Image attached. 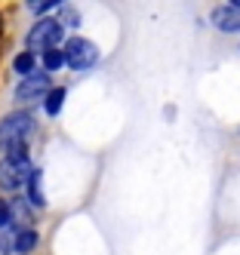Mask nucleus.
Wrapping results in <instances>:
<instances>
[{
  "instance_id": "13",
  "label": "nucleus",
  "mask_w": 240,
  "mask_h": 255,
  "mask_svg": "<svg viewBox=\"0 0 240 255\" xmlns=\"http://www.w3.org/2000/svg\"><path fill=\"white\" fill-rule=\"evenodd\" d=\"M12 225V212H9V203L0 200V228H9Z\"/></svg>"
},
{
  "instance_id": "6",
  "label": "nucleus",
  "mask_w": 240,
  "mask_h": 255,
  "mask_svg": "<svg viewBox=\"0 0 240 255\" xmlns=\"http://www.w3.org/2000/svg\"><path fill=\"white\" fill-rule=\"evenodd\" d=\"M219 31H240V9L234 6H219L213 9V19H210Z\"/></svg>"
},
{
  "instance_id": "8",
  "label": "nucleus",
  "mask_w": 240,
  "mask_h": 255,
  "mask_svg": "<svg viewBox=\"0 0 240 255\" xmlns=\"http://www.w3.org/2000/svg\"><path fill=\"white\" fill-rule=\"evenodd\" d=\"M25 185H28V200H31V203H34L37 209H40V206L46 203L43 188H40V169H31V175H28V181H25Z\"/></svg>"
},
{
  "instance_id": "12",
  "label": "nucleus",
  "mask_w": 240,
  "mask_h": 255,
  "mask_svg": "<svg viewBox=\"0 0 240 255\" xmlns=\"http://www.w3.org/2000/svg\"><path fill=\"white\" fill-rule=\"evenodd\" d=\"M25 3H28L34 12H43V9H49V6H55V3H62V0H25Z\"/></svg>"
},
{
  "instance_id": "10",
  "label": "nucleus",
  "mask_w": 240,
  "mask_h": 255,
  "mask_svg": "<svg viewBox=\"0 0 240 255\" xmlns=\"http://www.w3.org/2000/svg\"><path fill=\"white\" fill-rule=\"evenodd\" d=\"M34 65H37V59H34V52H18V56H15V62H12V68H15V74H22V77L34 74Z\"/></svg>"
},
{
  "instance_id": "7",
  "label": "nucleus",
  "mask_w": 240,
  "mask_h": 255,
  "mask_svg": "<svg viewBox=\"0 0 240 255\" xmlns=\"http://www.w3.org/2000/svg\"><path fill=\"white\" fill-rule=\"evenodd\" d=\"M37 246V231H31V228H22L15 237H12V246L9 249H15L18 255H28L31 249Z\"/></svg>"
},
{
  "instance_id": "14",
  "label": "nucleus",
  "mask_w": 240,
  "mask_h": 255,
  "mask_svg": "<svg viewBox=\"0 0 240 255\" xmlns=\"http://www.w3.org/2000/svg\"><path fill=\"white\" fill-rule=\"evenodd\" d=\"M228 6H234V9H240V0H228Z\"/></svg>"
},
{
  "instance_id": "1",
  "label": "nucleus",
  "mask_w": 240,
  "mask_h": 255,
  "mask_svg": "<svg viewBox=\"0 0 240 255\" xmlns=\"http://www.w3.org/2000/svg\"><path fill=\"white\" fill-rule=\"evenodd\" d=\"M6 157L0 160V188L6 191H18L28 181L31 175V160H28V144L25 141H15V144H6Z\"/></svg>"
},
{
  "instance_id": "5",
  "label": "nucleus",
  "mask_w": 240,
  "mask_h": 255,
  "mask_svg": "<svg viewBox=\"0 0 240 255\" xmlns=\"http://www.w3.org/2000/svg\"><path fill=\"white\" fill-rule=\"evenodd\" d=\"M49 74H28L15 86V102H37L43 93H49Z\"/></svg>"
},
{
  "instance_id": "2",
  "label": "nucleus",
  "mask_w": 240,
  "mask_h": 255,
  "mask_svg": "<svg viewBox=\"0 0 240 255\" xmlns=\"http://www.w3.org/2000/svg\"><path fill=\"white\" fill-rule=\"evenodd\" d=\"M62 56H65V65L74 68V71H86L99 62V49L96 43H89L86 37H71L62 49Z\"/></svg>"
},
{
  "instance_id": "4",
  "label": "nucleus",
  "mask_w": 240,
  "mask_h": 255,
  "mask_svg": "<svg viewBox=\"0 0 240 255\" xmlns=\"http://www.w3.org/2000/svg\"><path fill=\"white\" fill-rule=\"evenodd\" d=\"M34 132V120H31V114L25 111H15V114H9L3 123H0V148H6V144H15V141H25L28 135Z\"/></svg>"
},
{
  "instance_id": "3",
  "label": "nucleus",
  "mask_w": 240,
  "mask_h": 255,
  "mask_svg": "<svg viewBox=\"0 0 240 255\" xmlns=\"http://www.w3.org/2000/svg\"><path fill=\"white\" fill-rule=\"evenodd\" d=\"M62 43V22H55V19H40L31 31H28V52L31 49H59Z\"/></svg>"
},
{
  "instance_id": "11",
  "label": "nucleus",
  "mask_w": 240,
  "mask_h": 255,
  "mask_svg": "<svg viewBox=\"0 0 240 255\" xmlns=\"http://www.w3.org/2000/svg\"><path fill=\"white\" fill-rule=\"evenodd\" d=\"M62 65H65L62 49H46V52H43V68H46V71H59Z\"/></svg>"
},
{
  "instance_id": "9",
  "label": "nucleus",
  "mask_w": 240,
  "mask_h": 255,
  "mask_svg": "<svg viewBox=\"0 0 240 255\" xmlns=\"http://www.w3.org/2000/svg\"><path fill=\"white\" fill-rule=\"evenodd\" d=\"M62 105H65V89H62V86H52L49 93H46V99H43L46 114H49V117H55V114L62 111Z\"/></svg>"
}]
</instances>
